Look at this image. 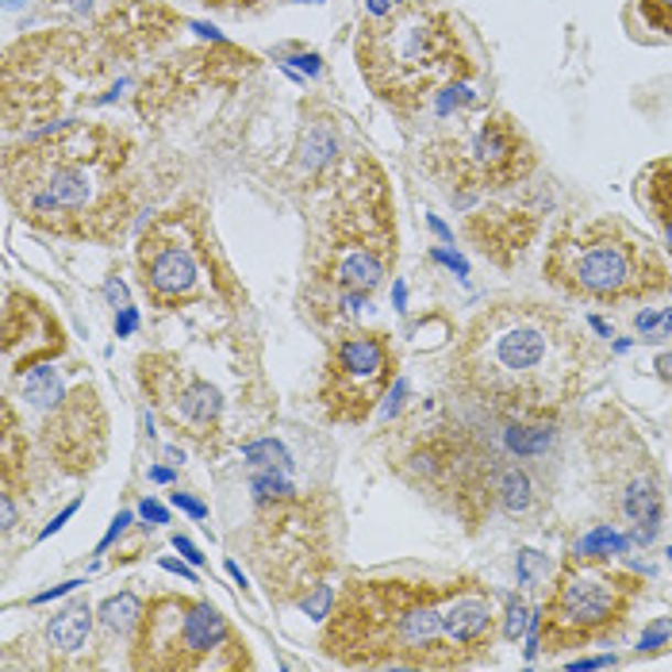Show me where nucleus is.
Listing matches in <instances>:
<instances>
[{
    "label": "nucleus",
    "mask_w": 672,
    "mask_h": 672,
    "mask_svg": "<svg viewBox=\"0 0 672 672\" xmlns=\"http://www.w3.org/2000/svg\"><path fill=\"white\" fill-rule=\"evenodd\" d=\"M74 511H77V500H74V503H69V508H66V511H62V516H58V519H54V523H51V527H46V531H43V538H51L54 531H58V527H62V523H66V519H69V516H74Z\"/></svg>",
    "instance_id": "obj_36"
},
{
    "label": "nucleus",
    "mask_w": 672,
    "mask_h": 672,
    "mask_svg": "<svg viewBox=\"0 0 672 672\" xmlns=\"http://www.w3.org/2000/svg\"><path fill=\"white\" fill-rule=\"evenodd\" d=\"M134 265L147 300L162 312L212 304L235 289L212 219L200 204H177L150 219L134 247Z\"/></svg>",
    "instance_id": "obj_7"
},
{
    "label": "nucleus",
    "mask_w": 672,
    "mask_h": 672,
    "mask_svg": "<svg viewBox=\"0 0 672 672\" xmlns=\"http://www.w3.org/2000/svg\"><path fill=\"white\" fill-rule=\"evenodd\" d=\"M254 557L269 581V592L296 599L327 584L330 565V519L327 503H304L300 496L258 500L254 519Z\"/></svg>",
    "instance_id": "obj_11"
},
{
    "label": "nucleus",
    "mask_w": 672,
    "mask_h": 672,
    "mask_svg": "<svg viewBox=\"0 0 672 672\" xmlns=\"http://www.w3.org/2000/svg\"><path fill=\"white\" fill-rule=\"evenodd\" d=\"M242 457H247L250 465H269V469H284V473L292 469V462H289V454H284V446H281V442H273V438L250 442V446L242 449Z\"/></svg>",
    "instance_id": "obj_22"
},
{
    "label": "nucleus",
    "mask_w": 672,
    "mask_h": 672,
    "mask_svg": "<svg viewBox=\"0 0 672 672\" xmlns=\"http://www.w3.org/2000/svg\"><path fill=\"white\" fill-rule=\"evenodd\" d=\"M139 384L158 408V415L177 434L193 442H208L216 434L219 415H224V397L185 361H177L173 354H142Z\"/></svg>",
    "instance_id": "obj_13"
},
{
    "label": "nucleus",
    "mask_w": 672,
    "mask_h": 672,
    "mask_svg": "<svg viewBox=\"0 0 672 672\" xmlns=\"http://www.w3.org/2000/svg\"><path fill=\"white\" fill-rule=\"evenodd\" d=\"M131 669L150 672H200L247 669L250 658L239 635L212 599L154 592L131 638Z\"/></svg>",
    "instance_id": "obj_9"
},
{
    "label": "nucleus",
    "mask_w": 672,
    "mask_h": 672,
    "mask_svg": "<svg viewBox=\"0 0 672 672\" xmlns=\"http://www.w3.org/2000/svg\"><path fill=\"white\" fill-rule=\"evenodd\" d=\"M108 300H112V304L116 300H128V289H123L120 277H108Z\"/></svg>",
    "instance_id": "obj_35"
},
{
    "label": "nucleus",
    "mask_w": 672,
    "mask_h": 672,
    "mask_svg": "<svg viewBox=\"0 0 672 672\" xmlns=\"http://www.w3.org/2000/svg\"><path fill=\"white\" fill-rule=\"evenodd\" d=\"M162 568H170V573H181V576H185L188 584H196V573H193V568H185V565H181V561H173V557H162Z\"/></svg>",
    "instance_id": "obj_34"
},
{
    "label": "nucleus",
    "mask_w": 672,
    "mask_h": 672,
    "mask_svg": "<svg viewBox=\"0 0 672 672\" xmlns=\"http://www.w3.org/2000/svg\"><path fill=\"white\" fill-rule=\"evenodd\" d=\"M638 599H642V576L638 573L615 568L604 557L568 553L553 573V588L542 604V615L534 619L527 658H538V650H581V646L619 635Z\"/></svg>",
    "instance_id": "obj_8"
},
{
    "label": "nucleus",
    "mask_w": 672,
    "mask_h": 672,
    "mask_svg": "<svg viewBox=\"0 0 672 672\" xmlns=\"http://www.w3.org/2000/svg\"><path fill=\"white\" fill-rule=\"evenodd\" d=\"M542 273L550 289L581 304H642L672 292L669 258L619 216L561 219Z\"/></svg>",
    "instance_id": "obj_6"
},
{
    "label": "nucleus",
    "mask_w": 672,
    "mask_h": 672,
    "mask_svg": "<svg viewBox=\"0 0 672 672\" xmlns=\"http://www.w3.org/2000/svg\"><path fill=\"white\" fill-rule=\"evenodd\" d=\"M457 576H350L323 627V653L350 669H469L446 627Z\"/></svg>",
    "instance_id": "obj_4"
},
{
    "label": "nucleus",
    "mask_w": 672,
    "mask_h": 672,
    "mask_svg": "<svg viewBox=\"0 0 672 672\" xmlns=\"http://www.w3.org/2000/svg\"><path fill=\"white\" fill-rule=\"evenodd\" d=\"M661 373H665V377L672 373V358H661Z\"/></svg>",
    "instance_id": "obj_38"
},
{
    "label": "nucleus",
    "mask_w": 672,
    "mask_h": 672,
    "mask_svg": "<svg viewBox=\"0 0 672 672\" xmlns=\"http://www.w3.org/2000/svg\"><path fill=\"white\" fill-rule=\"evenodd\" d=\"M434 258H438V262H446L449 269H454V273H462V277L469 273V265H465L457 254H449V250H434Z\"/></svg>",
    "instance_id": "obj_32"
},
{
    "label": "nucleus",
    "mask_w": 672,
    "mask_h": 672,
    "mask_svg": "<svg viewBox=\"0 0 672 672\" xmlns=\"http://www.w3.org/2000/svg\"><path fill=\"white\" fill-rule=\"evenodd\" d=\"M134 327H139V312H134V307H123V312L116 315V335L128 338Z\"/></svg>",
    "instance_id": "obj_29"
},
{
    "label": "nucleus",
    "mask_w": 672,
    "mask_h": 672,
    "mask_svg": "<svg viewBox=\"0 0 672 672\" xmlns=\"http://www.w3.org/2000/svg\"><path fill=\"white\" fill-rule=\"evenodd\" d=\"M392 381H397V350L384 330H338L319 373V408L330 423L361 426Z\"/></svg>",
    "instance_id": "obj_12"
},
{
    "label": "nucleus",
    "mask_w": 672,
    "mask_h": 672,
    "mask_svg": "<svg viewBox=\"0 0 672 672\" xmlns=\"http://www.w3.org/2000/svg\"><path fill=\"white\" fill-rule=\"evenodd\" d=\"M66 350V330L58 315L43 300L28 292H4V366L8 377H23L28 369L46 366Z\"/></svg>",
    "instance_id": "obj_15"
},
{
    "label": "nucleus",
    "mask_w": 672,
    "mask_h": 672,
    "mask_svg": "<svg viewBox=\"0 0 672 672\" xmlns=\"http://www.w3.org/2000/svg\"><path fill=\"white\" fill-rule=\"evenodd\" d=\"M300 158H304V165L312 173H330L338 165V139H335V131L327 128V120H315L312 128L304 131Z\"/></svg>",
    "instance_id": "obj_20"
},
{
    "label": "nucleus",
    "mask_w": 672,
    "mask_h": 672,
    "mask_svg": "<svg viewBox=\"0 0 672 672\" xmlns=\"http://www.w3.org/2000/svg\"><path fill=\"white\" fill-rule=\"evenodd\" d=\"M134 142L116 123H51L4 158L8 204L58 239L112 242L134 212Z\"/></svg>",
    "instance_id": "obj_2"
},
{
    "label": "nucleus",
    "mask_w": 672,
    "mask_h": 672,
    "mask_svg": "<svg viewBox=\"0 0 672 672\" xmlns=\"http://www.w3.org/2000/svg\"><path fill=\"white\" fill-rule=\"evenodd\" d=\"M173 545H177V550H181V553H185V557H188V561H193V565H204V553H200V550H196V545H193V542H188V538H181V534H177V538H173Z\"/></svg>",
    "instance_id": "obj_31"
},
{
    "label": "nucleus",
    "mask_w": 672,
    "mask_h": 672,
    "mask_svg": "<svg viewBox=\"0 0 672 672\" xmlns=\"http://www.w3.org/2000/svg\"><path fill=\"white\" fill-rule=\"evenodd\" d=\"M403 296H408V289L397 281V289H392V300H397V307H403Z\"/></svg>",
    "instance_id": "obj_37"
},
{
    "label": "nucleus",
    "mask_w": 672,
    "mask_h": 672,
    "mask_svg": "<svg viewBox=\"0 0 672 672\" xmlns=\"http://www.w3.org/2000/svg\"><path fill=\"white\" fill-rule=\"evenodd\" d=\"M635 200L650 216V224L658 227L665 254L672 258V154L642 165V173L635 177Z\"/></svg>",
    "instance_id": "obj_16"
},
{
    "label": "nucleus",
    "mask_w": 672,
    "mask_h": 672,
    "mask_svg": "<svg viewBox=\"0 0 672 672\" xmlns=\"http://www.w3.org/2000/svg\"><path fill=\"white\" fill-rule=\"evenodd\" d=\"M523 627H527V604H523V599H511V604H508V627H503V638H508V642H519Z\"/></svg>",
    "instance_id": "obj_24"
},
{
    "label": "nucleus",
    "mask_w": 672,
    "mask_h": 672,
    "mask_svg": "<svg viewBox=\"0 0 672 672\" xmlns=\"http://www.w3.org/2000/svg\"><path fill=\"white\" fill-rule=\"evenodd\" d=\"M142 611H147V604H142L134 592H120V596H108L97 615H100V627L120 635L123 642L131 646L134 630H139V622H142Z\"/></svg>",
    "instance_id": "obj_19"
},
{
    "label": "nucleus",
    "mask_w": 672,
    "mask_h": 672,
    "mask_svg": "<svg viewBox=\"0 0 672 672\" xmlns=\"http://www.w3.org/2000/svg\"><path fill=\"white\" fill-rule=\"evenodd\" d=\"M669 561H672V550H669Z\"/></svg>",
    "instance_id": "obj_41"
},
{
    "label": "nucleus",
    "mask_w": 672,
    "mask_h": 672,
    "mask_svg": "<svg viewBox=\"0 0 672 672\" xmlns=\"http://www.w3.org/2000/svg\"><path fill=\"white\" fill-rule=\"evenodd\" d=\"M635 4L653 31H661V35L672 39V0H635Z\"/></svg>",
    "instance_id": "obj_23"
},
{
    "label": "nucleus",
    "mask_w": 672,
    "mask_h": 672,
    "mask_svg": "<svg viewBox=\"0 0 672 672\" xmlns=\"http://www.w3.org/2000/svg\"><path fill=\"white\" fill-rule=\"evenodd\" d=\"M397 258L400 231L389 173L373 154L346 158L327 173L307 231L304 269L312 315L323 319V307L358 315L397 269Z\"/></svg>",
    "instance_id": "obj_3"
},
{
    "label": "nucleus",
    "mask_w": 672,
    "mask_h": 672,
    "mask_svg": "<svg viewBox=\"0 0 672 672\" xmlns=\"http://www.w3.org/2000/svg\"><path fill=\"white\" fill-rule=\"evenodd\" d=\"M93 635V611L89 604H74V607H62L51 622H46V646L54 650L58 665H66V658L82 653L89 646Z\"/></svg>",
    "instance_id": "obj_17"
},
{
    "label": "nucleus",
    "mask_w": 672,
    "mask_h": 672,
    "mask_svg": "<svg viewBox=\"0 0 672 672\" xmlns=\"http://www.w3.org/2000/svg\"><path fill=\"white\" fill-rule=\"evenodd\" d=\"M173 508L188 511L193 519H204V516H208V508H204L200 500H193V496H185V492H173Z\"/></svg>",
    "instance_id": "obj_27"
},
{
    "label": "nucleus",
    "mask_w": 672,
    "mask_h": 672,
    "mask_svg": "<svg viewBox=\"0 0 672 672\" xmlns=\"http://www.w3.org/2000/svg\"><path fill=\"white\" fill-rule=\"evenodd\" d=\"M588 369V338L561 307L508 296L465 323L446 381L488 419H550L581 397Z\"/></svg>",
    "instance_id": "obj_1"
},
{
    "label": "nucleus",
    "mask_w": 672,
    "mask_h": 672,
    "mask_svg": "<svg viewBox=\"0 0 672 672\" xmlns=\"http://www.w3.org/2000/svg\"><path fill=\"white\" fill-rule=\"evenodd\" d=\"M208 8H224V12H254V8L269 4V0H204Z\"/></svg>",
    "instance_id": "obj_26"
},
{
    "label": "nucleus",
    "mask_w": 672,
    "mask_h": 672,
    "mask_svg": "<svg viewBox=\"0 0 672 672\" xmlns=\"http://www.w3.org/2000/svg\"><path fill=\"white\" fill-rule=\"evenodd\" d=\"M20 397L28 400L35 411H54L62 400L69 397V392L62 389L58 369L46 361V366H35V369H28V373L20 377Z\"/></svg>",
    "instance_id": "obj_18"
},
{
    "label": "nucleus",
    "mask_w": 672,
    "mask_h": 672,
    "mask_svg": "<svg viewBox=\"0 0 672 672\" xmlns=\"http://www.w3.org/2000/svg\"><path fill=\"white\" fill-rule=\"evenodd\" d=\"M627 538H622L619 531H611V527H596L588 538H581L576 542V550L573 553H581V557H604V561H611L615 553H627Z\"/></svg>",
    "instance_id": "obj_21"
},
{
    "label": "nucleus",
    "mask_w": 672,
    "mask_h": 672,
    "mask_svg": "<svg viewBox=\"0 0 672 672\" xmlns=\"http://www.w3.org/2000/svg\"><path fill=\"white\" fill-rule=\"evenodd\" d=\"M307 4H319V0H307Z\"/></svg>",
    "instance_id": "obj_40"
},
{
    "label": "nucleus",
    "mask_w": 672,
    "mask_h": 672,
    "mask_svg": "<svg viewBox=\"0 0 672 672\" xmlns=\"http://www.w3.org/2000/svg\"><path fill=\"white\" fill-rule=\"evenodd\" d=\"M423 165L449 188L457 208H469L488 188L527 185L538 158L508 112H485L477 123H465L457 112V131L434 134L423 147Z\"/></svg>",
    "instance_id": "obj_10"
},
{
    "label": "nucleus",
    "mask_w": 672,
    "mask_h": 672,
    "mask_svg": "<svg viewBox=\"0 0 672 672\" xmlns=\"http://www.w3.org/2000/svg\"><path fill=\"white\" fill-rule=\"evenodd\" d=\"M139 516H142V519H154V527L170 523V511H165L162 503H154V500H142V503H139Z\"/></svg>",
    "instance_id": "obj_28"
},
{
    "label": "nucleus",
    "mask_w": 672,
    "mask_h": 672,
    "mask_svg": "<svg viewBox=\"0 0 672 672\" xmlns=\"http://www.w3.org/2000/svg\"><path fill=\"white\" fill-rule=\"evenodd\" d=\"M128 527H131V516H128V511H120V516H116V523H112V531H108V538H105V542L97 545V553H105L108 545L116 542V538H120L123 531H128Z\"/></svg>",
    "instance_id": "obj_30"
},
{
    "label": "nucleus",
    "mask_w": 672,
    "mask_h": 672,
    "mask_svg": "<svg viewBox=\"0 0 672 672\" xmlns=\"http://www.w3.org/2000/svg\"><path fill=\"white\" fill-rule=\"evenodd\" d=\"M46 423L39 426V446L51 465L66 477H85L105 462L108 449V415L93 384L74 389L54 411H43Z\"/></svg>",
    "instance_id": "obj_14"
},
{
    "label": "nucleus",
    "mask_w": 672,
    "mask_h": 672,
    "mask_svg": "<svg viewBox=\"0 0 672 672\" xmlns=\"http://www.w3.org/2000/svg\"><path fill=\"white\" fill-rule=\"evenodd\" d=\"M611 665H615V658H581L568 669H611Z\"/></svg>",
    "instance_id": "obj_33"
},
{
    "label": "nucleus",
    "mask_w": 672,
    "mask_h": 672,
    "mask_svg": "<svg viewBox=\"0 0 672 672\" xmlns=\"http://www.w3.org/2000/svg\"><path fill=\"white\" fill-rule=\"evenodd\" d=\"M15 4H23V0H8V8H15Z\"/></svg>",
    "instance_id": "obj_39"
},
{
    "label": "nucleus",
    "mask_w": 672,
    "mask_h": 672,
    "mask_svg": "<svg viewBox=\"0 0 672 672\" xmlns=\"http://www.w3.org/2000/svg\"><path fill=\"white\" fill-rule=\"evenodd\" d=\"M665 642H669V627L665 622H653V627L642 635V642H638V653H658V650H665Z\"/></svg>",
    "instance_id": "obj_25"
},
{
    "label": "nucleus",
    "mask_w": 672,
    "mask_h": 672,
    "mask_svg": "<svg viewBox=\"0 0 672 672\" xmlns=\"http://www.w3.org/2000/svg\"><path fill=\"white\" fill-rule=\"evenodd\" d=\"M354 54L361 82L400 116L438 105L442 93L469 77L457 23L419 0H403L400 8L361 23Z\"/></svg>",
    "instance_id": "obj_5"
}]
</instances>
